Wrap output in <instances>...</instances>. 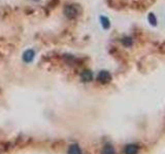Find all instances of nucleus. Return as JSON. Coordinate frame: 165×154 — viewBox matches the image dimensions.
Masks as SVG:
<instances>
[{
	"label": "nucleus",
	"instance_id": "obj_1",
	"mask_svg": "<svg viewBox=\"0 0 165 154\" xmlns=\"http://www.w3.org/2000/svg\"><path fill=\"white\" fill-rule=\"evenodd\" d=\"M64 15L66 16L68 19H74L79 15V10L73 5H66L64 7Z\"/></svg>",
	"mask_w": 165,
	"mask_h": 154
},
{
	"label": "nucleus",
	"instance_id": "obj_2",
	"mask_svg": "<svg viewBox=\"0 0 165 154\" xmlns=\"http://www.w3.org/2000/svg\"><path fill=\"white\" fill-rule=\"evenodd\" d=\"M97 78H98V80L101 83H107V82H110L112 80V75L107 71H101L98 74Z\"/></svg>",
	"mask_w": 165,
	"mask_h": 154
},
{
	"label": "nucleus",
	"instance_id": "obj_3",
	"mask_svg": "<svg viewBox=\"0 0 165 154\" xmlns=\"http://www.w3.org/2000/svg\"><path fill=\"white\" fill-rule=\"evenodd\" d=\"M34 55H35V53H34V51H32V49H27V51L23 53V60L26 63H30L33 61Z\"/></svg>",
	"mask_w": 165,
	"mask_h": 154
},
{
	"label": "nucleus",
	"instance_id": "obj_4",
	"mask_svg": "<svg viewBox=\"0 0 165 154\" xmlns=\"http://www.w3.org/2000/svg\"><path fill=\"white\" fill-rule=\"evenodd\" d=\"M137 152H138V148L136 145H128L125 149L126 154H137Z\"/></svg>",
	"mask_w": 165,
	"mask_h": 154
},
{
	"label": "nucleus",
	"instance_id": "obj_5",
	"mask_svg": "<svg viewBox=\"0 0 165 154\" xmlns=\"http://www.w3.org/2000/svg\"><path fill=\"white\" fill-rule=\"evenodd\" d=\"M92 78H93V74H92L91 71H89V70H86L84 72L81 73V79L84 80V81H91Z\"/></svg>",
	"mask_w": 165,
	"mask_h": 154
},
{
	"label": "nucleus",
	"instance_id": "obj_6",
	"mask_svg": "<svg viewBox=\"0 0 165 154\" xmlns=\"http://www.w3.org/2000/svg\"><path fill=\"white\" fill-rule=\"evenodd\" d=\"M100 22H101V25H102V27H103V29L107 30L110 27V20H108L106 17H100Z\"/></svg>",
	"mask_w": 165,
	"mask_h": 154
},
{
	"label": "nucleus",
	"instance_id": "obj_7",
	"mask_svg": "<svg viewBox=\"0 0 165 154\" xmlns=\"http://www.w3.org/2000/svg\"><path fill=\"white\" fill-rule=\"evenodd\" d=\"M68 154H81V149L77 145H71L68 149Z\"/></svg>",
	"mask_w": 165,
	"mask_h": 154
},
{
	"label": "nucleus",
	"instance_id": "obj_8",
	"mask_svg": "<svg viewBox=\"0 0 165 154\" xmlns=\"http://www.w3.org/2000/svg\"><path fill=\"white\" fill-rule=\"evenodd\" d=\"M148 21H149V23L152 25V26H156L157 25V19H156V17H155V15L154 14H149V16H148Z\"/></svg>",
	"mask_w": 165,
	"mask_h": 154
},
{
	"label": "nucleus",
	"instance_id": "obj_9",
	"mask_svg": "<svg viewBox=\"0 0 165 154\" xmlns=\"http://www.w3.org/2000/svg\"><path fill=\"white\" fill-rule=\"evenodd\" d=\"M102 153L103 154H115V150L112 148L110 145H106L102 150Z\"/></svg>",
	"mask_w": 165,
	"mask_h": 154
},
{
	"label": "nucleus",
	"instance_id": "obj_10",
	"mask_svg": "<svg viewBox=\"0 0 165 154\" xmlns=\"http://www.w3.org/2000/svg\"><path fill=\"white\" fill-rule=\"evenodd\" d=\"M122 43L124 44L125 46H131L132 43H133V41H132V39L130 38V37H124V38L122 39Z\"/></svg>",
	"mask_w": 165,
	"mask_h": 154
},
{
	"label": "nucleus",
	"instance_id": "obj_11",
	"mask_svg": "<svg viewBox=\"0 0 165 154\" xmlns=\"http://www.w3.org/2000/svg\"><path fill=\"white\" fill-rule=\"evenodd\" d=\"M33 1H38V0H33Z\"/></svg>",
	"mask_w": 165,
	"mask_h": 154
}]
</instances>
